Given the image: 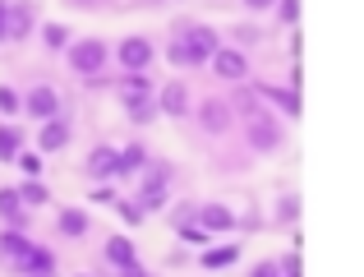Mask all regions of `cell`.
Instances as JSON below:
<instances>
[{
  "label": "cell",
  "mask_w": 364,
  "mask_h": 277,
  "mask_svg": "<svg viewBox=\"0 0 364 277\" xmlns=\"http://www.w3.org/2000/svg\"><path fill=\"white\" fill-rule=\"evenodd\" d=\"M120 213V222H129V226H139V222H148V208L139 204V199H116V204H111Z\"/></svg>",
  "instance_id": "26"
},
{
  "label": "cell",
  "mask_w": 364,
  "mask_h": 277,
  "mask_svg": "<svg viewBox=\"0 0 364 277\" xmlns=\"http://www.w3.org/2000/svg\"><path fill=\"white\" fill-rule=\"evenodd\" d=\"M28 213H33V208L23 204V194H18V189H0V222H5V226H18V231H23V226H28Z\"/></svg>",
  "instance_id": "15"
},
{
  "label": "cell",
  "mask_w": 364,
  "mask_h": 277,
  "mask_svg": "<svg viewBox=\"0 0 364 277\" xmlns=\"http://www.w3.org/2000/svg\"><path fill=\"white\" fill-rule=\"evenodd\" d=\"M194 120H198V130H203L208 139H226L231 130H240V116H235L231 98H203L198 111H194Z\"/></svg>",
  "instance_id": "3"
},
{
  "label": "cell",
  "mask_w": 364,
  "mask_h": 277,
  "mask_svg": "<svg viewBox=\"0 0 364 277\" xmlns=\"http://www.w3.org/2000/svg\"><path fill=\"white\" fill-rule=\"evenodd\" d=\"M42 42L51 46V51H70L74 37H70V28H65V23H46V28H42Z\"/></svg>",
  "instance_id": "25"
},
{
  "label": "cell",
  "mask_w": 364,
  "mask_h": 277,
  "mask_svg": "<svg viewBox=\"0 0 364 277\" xmlns=\"http://www.w3.org/2000/svg\"><path fill=\"white\" fill-rule=\"evenodd\" d=\"M102 259H107L116 273H124V268H139V250H134V241H129V236H111V241L102 245Z\"/></svg>",
  "instance_id": "13"
},
{
  "label": "cell",
  "mask_w": 364,
  "mask_h": 277,
  "mask_svg": "<svg viewBox=\"0 0 364 277\" xmlns=\"http://www.w3.org/2000/svg\"><path fill=\"white\" fill-rule=\"evenodd\" d=\"M92 217L83 213V208H60V217H55V231L65 236V241H79V236H88Z\"/></svg>",
  "instance_id": "17"
},
{
  "label": "cell",
  "mask_w": 364,
  "mask_h": 277,
  "mask_svg": "<svg viewBox=\"0 0 364 277\" xmlns=\"http://www.w3.org/2000/svg\"><path fill=\"white\" fill-rule=\"evenodd\" d=\"M300 217V194H282L277 199V226H291Z\"/></svg>",
  "instance_id": "27"
},
{
  "label": "cell",
  "mask_w": 364,
  "mask_h": 277,
  "mask_svg": "<svg viewBox=\"0 0 364 277\" xmlns=\"http://www.w3.org/2000/svg\"><path fill=\"white\" fill-rule=\"evenodd\" d=\"M277 263H282V273H286V277H300V254H282Z\"/></svg>",
  "instance_id": "33"
},
{
  "label": "cell",
  "mask_w": 364,
  "mask_h": 277,
  "mask_svg": "<svg viewBox=\"0 0 364 277\" xmlns=\"http://www.w3.org/2000/svg\"><path fill=\"white\" fill-rule=\"evenodd\" d=\"M213 74L226 83H245L249 74H254V61H249V51H240V46H222V51L213 56Z\"/></svg>",
  "instance_id": "9"
},
{
  "label": "cell",
  "mask_w": 364,
  "mask_h": 277,
  "mask_svg": "<svg viewBox=\"0 0 364 277\" xmlns=\"http://www.w3.org/2000/svg\"><path fill=\"white\" fill-rule=\"evenodd\" d=\"M171 199V162H152L148 171H143V185H139V204L148 208V213H161Z\"/></svg>",
  "instance_id": "5"
},
{
  "label": "cell",
  "mask_w": 364,
  "mask_h": 277,
  "mask_svg": "<svg viewBox=\"0 0 364 277\" xmlns=\"http://www.w3.org/2000/svg\"><path fill=\"white\" fill-rule=\"evenodd\" d=\"M152 61H157V42H152V37L129 33V37H120V42H116V65H120V74H148Z\"/></svg>",
  "instance_id": "4"
},
{
  "label": "cell",
  "mask_w": 364,
  "mask_h": 277,
  "mask_svg": "<svg viewBox=\"0 0 364 277\" xmlns=\"http://www.w3.org/2000/svg\"><path fill=\"white\" fill-rule=\"evenodd\" d=\"M23 111L37 120V125H46V120L65 116V107H60V88H55V83H33V88L23 93Z\"/></svg>",
  "instance_id": "7"
},
{
  "label": "cell",
  "mask_w": 364,
  "mask_h": 277,
  "mask_svg": "<svg viewBox=\"0 0 364 277\" xmlns=\"http://www.w3.org/2000/svg\"><path fill=\"white\" fill-rule=\"evenodd\" d=\"M111 61H116V51H111V42H102V37H74V46L65 51V65L88 83L102 79V74L111 70Z\"/></svg>",
  "instance_id": "2"
},
{
  "label": "cell",
  "mask_w": 364,
  "mask_h": 277,
  "mask_svg": "<svg viewBox=\"0 0 364 277\" xmlns=\"http://www.w3.org/2000/svg\"><path fill=\"white\" fill-rule=\"evenodd\" d=\"M37 28V19H33V9L18 0V5H9V42H23L28 33Z\"/></svg>",
  "instance_id": "19"
},
{
  "label": "cell",
  "mask_w": 364,
  "mask_h": 277,
  "mask_svg": "<svg viewBox=\"0 0 364 277\" xmlns=\"http://www.w3.org/2000/svg\"><path fill=\"white\" fill-rule=\"evenodd\" d=\"M18 273H28V277H51L55 273V254L46 250V245H33V254L18 263Z\"/></svg>",
  "instance_id": "18"
},
{
  "label": "cell",
  "mask_w": 364,
  "mask_h": 277,
  "mask_svg": "<svg viewBox=\"0 0 364 277\" xmlns=\"http://www.w3.org/2000/svg\"><path fill=\"white\" fill-rule=\"evenodd\" d=\"M116 88H120V98H134V93H157V83H152L148 74H120Z\"/></svg>",
  "instance_id": "23"
},
{
  "label": "cell",
  "mask_w": 364,
  "mask_h": 277,
  "mask_svg": "<svg viewBox=\"0 0 364 277\" xmlns=\"http://www.w3.org/2000/svg\"><path fill=\"white\" fill-rule=\"evenodd\" d=\"M18 171H23V176L28 180H37V176H42V152H18Z\"/></svg>",
  "instance_id": "30"
},
{
  "label": "cell",
  "mask_w": 364,
  "mask_h": 277,
  "mask_svg": "<svg viewBox=\"0 0 364 277\" xmlns=\"http://www.w3.org/2000/svg\"><path fill=\"white\" fill-rule=\"evenodd\" d=\"M120 107H124V116H129L134 125H152V120L161 116L157 93H134V98H120Z\"/></svg>",
  "instance_id": "14"
},
{
  "label": "cell",
  "mask_w": 364,
  "mask_h": 277,
  "mask_svg": "<svg viewBox=\"0 0 364 277\" xmlns=\"http://www.w3.org/2000/svg\"><path fill=\"white\" fill-rule=\"evenodd\" d=\"M277 23H286V28L300 23V0H277Z\"/></svg>",
  "instance_id": "29"
},
{
  "label": "cell",
  "mask_w": 364,
  "mask_h": 277,
  "mask_svg": "<svg viewBox=\"0 0 364 277\" xmlns=\"http://www.w3.org/2000/svg\"><path fill=\"white\" fill-rule=\"evenodd\" d=\"M83 176L88 180H116V176H124V167H120V148H111V143H97V148L83 157Z\"/></svg>",
  "instance_id": "8"
},
{
  "label": "cell",
  "mask_w": 364,
  "mask_h": 277,
  "mask_svg": "<svg viewBox=\"0 0 364 277\" xmlns=\"http://www.w3.org/2000/svg\"><path fill=\"white\" fill-rule=\"evenodd\" d=\"M79 277H88V273H79Z\"/></svg>",
  "instance_id": "38"
},
{
  "label": "cell",
  "mask_w": 364,
  "mask_h": 277,
  "mask_svg": "<svg viewBox=\"0 0 364 277\" xmlns=\"http://www.w3.org/2000/svg\"><path fill=\"white\" fill-rule=\"evenodd\" d=\"M198 226H203V231H235V213L226 204H198Z\"/></svg>",
  "instance_id": "16"
},
{
  "label": "cell",
  "mask_w": 364,
  "mask_h": 277,
  "mask_svg": "<svg viewBox=\"0 0 364 277\" xmlns=\"http://www.w3.org/2000/svg\"><path fill=\"white\" fill-rule=\"evenodd\" d=\"M217 51H222L217 33L208 23H194V19L176 23V28H171V37H166V61L176 65V70H198V65H213Z\"/></svg>",
  "instance_id": "1"
},
{
  "label": "cell",
  "mask_w": 364,
  "mask_h": 277,
  "mask_svg": "<svg viewBox=\"0 0 364 277\" xmlns=\"http://www.w3.org/2000/svg\"><path fill=\"white\" fill-rule=\"evenodd\" d=\"M18 111H23V93L0 83V116H18Z\"/></svg>",
  "instance_id": "28"
},
{
  "label": "cell",
  "mask_w": 364,
  "mask_h": 277,
  "mask_svg": "<svg viewBox=\"0 0 364 277\" xmlns=\"http://www.w3.org/2000/svg\"><path fill=\"white\" fill-rule=\"evenodd\" d=\"M240 259V241H226V245H208L203 250V268H231Z\"/></svg>",
  "instance_id": "20"
},
{
  "label": "cell",
  "mask_w": 364,
  "mask_h": 277,
  "mask_svg": "<svg viewBox=\"0 0 364 277\" xmlns=\"http://www.w3.org/2000/svg\"><path fill=\"white\" fill-rule=\"evenodd\" d=\"M0 42H9V5L0 0Z\"/></svg>",
  "instance_id": "35"
},
{
  "label": "cell",
  "mask_w": 364,
  "mask_h": 277,
  "mask_svg": "<svg viewBox=\"0 0 364 277\" xmlns=\"http://www.w3.org/2000/svg\"><path fill=\"white\" fill-rule=\"evenodd\" d=\"M120 167H124V176L148 171V148H143V143H124V148H120Z\"/></svg>",
  "instance_id": "22"
},
{
  "label": "cell",
  "mask_w": 364,
  "mask_h": 277,
  "mask_svg": "<svg viewBox=\"0 0 364 277\" xmlns=\"http://www.w3.org/2000/svg\"><path fill=\"white\" fill-rule=\"evenodd\" d=\"M208 236H213V231H203V226H198V222L180 226V241H189V245H208Z\"/></svg>",
  "instance_id": "31"
},
{
  "label": "cell",
  "mask_w": 364,
  "mask_h": 277,
  "mask_svg": "<svg viewBox=\"0 0 364 277\" xmlns=\"http://www.w3.org/2000/svg\"><path fill=\"white\" fill-rule=\"evenodd\" d=\"M92 199H97V204H116V189H111V185H97V189H92Z\"/></svg>",
  "instance_id": "34"
},
{
  "label": "cell",
  "mask_w": 364,
  "mask_h": 277,
  "mask_svg": "<svg viewBox=\"0 0 364 277\" xmlns=\"http://www.w3.org/2000/svg\"><path fill=\"white\" fill-rule=\"evenodd\" d=\"M18 194H23L28 208H46V204H51V189H46L42 180H23V185H18Z\"/></svg>",
  "instance_id": "24"
},
{
  "label": "cell",
  "mask_w": 364,
  "mask_h": 277,
  "mask_svg": "<svg viewBox=\"0 0 364 277\" xmlns=\"http://www.w3.org/2000/svg\"><path fill=\"white\" fill-rule=\"evenodd\" d=\"M33 245H37V241H28V231H18V226H5V231H0V259L18 268V263L33 254Z\"/></svg>",
  "instance_id": "12"
},
{
  "label": "cell",
  "mask_w": 364,
  "mask_h": 277,
  "mask_svg": "<svg viewBox=\"0 0 364 277\" xmlns=\"http://www.w3.org/2000/svg\"><path fill=\"white\" fill-rule=\"evenodd\" d=\"M18 152H23V130L0 125V162H18Z\"/></svg>",
  "instance_id": "21"
},
{
  "label": "cell",
  "mask_w": 364,
  "mask_h": 277,
  "mask_svg": "<svg viewBox=\"0 0 364 277\" xmlns=\"http://www.w3.org/2000/svg\"><path fill=\"white\" fill-rule=\"evenodd\" d=\"M254 93L267 102V107H277L282 116H295V120H300V93H295V88H282V83H258Z\"/></svg>",
  "instance_id": "11"
},
{
  "label": "cell",
  "mask_w": 364,
  "mask_h": 277,
  "mask_svg": "<svg viewBox=\"0 0 364 277\" xmlns=\"http://www.w3.org/2000/svg\"><path fill=\"white\" fill-rule=\"evenodd\" d=\"M245 9H254V14H263V9H277V0H240Z\"/></svg>",
  "instance_id": "36"
},
{
  "label": "cell",
  "mask_w": 364,
  "mask_h": 277,
  "mask_svg": "<svg viewBox=\"0 0 364 277\" xmlns=\"http://www.w3.org/2000/svg\"><path fill=\"white\" fill-rule=\"evenodd\" d=\"M249 277H286V273H282V263H277V259H263V263L249 268Z\"/></svg>",
  "instance_id": "32"
},
{
  "label": "cell",
  "mask_w": 364,
  "mask_h": 277,
  "mask_svg": "<svg viewBox=\"0 0 364 277\" xmlns=\"http://www.w3.org/2000/svg\"><path fill=\"white\" fill-rule=\"evenodd\" d=\"M120 277H148V273H143V268H124Z\"/></svg>",
  "instance_id": "37"
},
{
  "label": "cell",
  "mask_w": 364,
  "mask_h": 277,
  "mask_svg": "<svg viewBox=\"0 0 364 277\" xmlns=\"http://www.w3.org/2000/svg\"><path fill=\"white\" fill-rule=\"evenodd\" d=\"M70 139H74L70 116H55L46 125H37V152H60V148H70Z\"/></svg>",
  "instance_id": "10"
},
{
  "label": "cell",
  "mask_w": 364,
  "mask_h": 277,
  "mask_svg": "<svg viewBox=\"0 0 364 277\" xmlns=\"http://www.w3.org/2000/svg\"><path fill=\"white\" fill-rule=\"evenodd\" d=\"M157 107H161V116L185 120V116H194V111H198V102H194V88H189L185 79H171V83H161V88H157Z\"/></svg>",
  "instance_id": "6"
}]
</instances>
